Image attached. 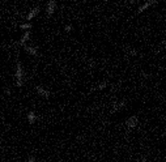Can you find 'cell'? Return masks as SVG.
Wrapping results in <instances>:
<instances>
[{"label": "cell", "instance_id": "1", "mask_svg": "<svg viewBox=\"0 0 166 162\" xmlns=\"http://www.w3.org/2000/svg\"><path fill=\"white\" fill-rule=\"evenodd\" d=\"M16 85L17 86L24 85V71H22L20 62H17V69H16Z\"/></svg>", "mask_w": 166, "mask_h": 162}, {"label": "cell", "instance_id": "2", "mask_svg": "<svg viewBox=\"0 0 166 162\" xmlns=\"http://www.w3.org/2000/svg\"><path fill=\"white\" fill-rule=\"evenodd\" d=\"M137 118L136 116H130V118L127 119V120H126V127H127L128 130H134V128H136L137 127Z\"/></svg>", "mask_w": 166, "mask_h": 162}, {"label": "cell", "instance_id": "3", "mask_svg": "<svg viewBox=\"0 0 166 162\" xmlns=\"http://www.w3.org/2000/svg\"><path fill=\"white\" fill-rule=\"evenodd\" d=\"M55 8H56V3H55L54 0L48 1V3H47V8H46V15H47V17H51V16L54 15V12H55Z\"/></svg>", "mask_w": 166, "mask_h": 162}, {"label": "cell", "instance_id": "4", "mask_svg": "<svg viewBox=\"0 0 166 162\" xmlns=\"http://www.w3.org/2000/svg\"><path fill=\"white\" fill-rule=\"evenodd\" d=\"M157 3V1H154V0H151V1H147V3H144L141 7H140L139 9H137V13H141V12H144L145 9H148L149 7H152V5H154V4Z\"/></svg>", "mask_w": 166, "mask_h": 162}, {"label": "cell", "instance_id": "5", "mask_svg": "<svg viewBox=\"0 0 166 162\" xmlns=\"http://www.w3.org/2000/svg\"><path fill=\"white\" fill-rule=\"evenodd\" d=\"M124 106H126V102H124V101H120V102L114 103L113 109H111V114H114V112L119 111V110H120V109H123V107H124Z\"/></svg>", "mask_w": 166, "mask_h": 162}, {"label": "cell", "instance_id": "6", "mask_svg": "<svg viewBox=\"0 0 166 162\" xmlns=\"http://www.w3.org/2000/svg\"><path fill=\"white\" fill-rule=\"evenodd\" d=\"M36 90L38 91V94H39V95H42L43 98H48V97H50V91L46 90V89H43L42 86H37Z\"/></svg>", "mask_w": 166, "mask_h": 162}, {"label": "cell", "instance_id": "7", "mask_svg": "<svg viewBox=\"0 0 166 162\" xmlns=\"http://www.w3.org/2000/svg\"><path fill=\"white\" fill-rule=\"evenodd\" d=\"M38 12H39V8H38V7H36V8H33L32 11L29 12V15L26 16V20H28V21H30L32 18H34L37 15H38Z\"/></svg>", "mask_w": 166, "mask_h": 162}, {"label": "cell", "instance_id": "8", "mask_svg": "<svg viewBox=\"0 0 166 162\" xmlns=\"http://www.w3.org/2000/svg\"><path fill=\"white\" fill-rule=\"evenodd\" d=\"M29 38H30V32H26L22 36V38L20 39V42H18V44H21V46H25V43H26L28 41H29Z\"/></svg>", "mask_w": 166, "mask_h": 162}, {"label": "cell", "instance_id": "9", "mask_svg": "<svg viewBox=\"0 0 166 162\" xmlns=\"http://www.w3.org/2000/svg\"><path fill=\"white\" fill-rule=\"evenodd\" d=\"M37 119H38V116H37V115L34 114L33 111H30L29 114H28V120H29L30 124H34L37 122Z\"/></svg>", "mask_w": 166, "mask_h": 162}, {"label": "cell", "instance_id": "10", "mask_svg": "<svg viewBox=\"0 0 166 162\" xmlns=\"http://www.w3.org/2000/svg\"><path fill=\"white\" fill-rule=\"evenodd\" d=\"M25 50H26L29 54H32L33 56H37V55H38V52H37V48L33 47V46H25Z\"/></svg>", "mask_w": 166, "mask_h": 162}, {"label": "cell", "instance_id": "11", "mask_svg": "<svg viewBox=\"0 0 166 162\" xmlns=\"http://www.w3.org/2000/svg\"><path fill=\"white\" fill-rule=\"evenodd\" d=\"M107 86V81H103V83H101L99 85L97 86V88H94L93 90H102V89H105Z\"/></svg>", "mask_w": 166, "mask_h": 162}, {"label": "cell", "instance_id": "12", "mask_svg": "<svg viewBox=\"0 0 166 162\" xmlns=\"http://www.w3.org/2000/svg\"><path fill=\"white\" fill-rule=\"evenodd\" d=\"M20 28L21 29H32V24H21Z\"/></svg>", "mask_w": 166, "mask_h": 162}, {"label": "cell", "instance_id": "13", "mask_svg": "<svg viewBox=\"0 0 166 162\" xmlns=\"http://www.w3.org/2000/svg\"><path fill=\"white\" fill-rule=\"evenodd\" d=\"M127 54H128V55H132V56H134V55H136L137 52L134 50V48H127Z\"/></svg>", "mask_w": 166, "mask_h": 162}, {"label": "cell", "instance_id": "14", "mask_svg": "<svg viewBox=\"0 0 166 162\" xmlns=\"http://www.w3.org/2000/svg\"><path fill=\"white\" fill-rule=\"evenodd\" d=\"M28 162H36V158H34L33 156H30V157H29V159H28Z\"/></svg>", "mask_w": 166, "mask_h": 162}, {"label": "cell", "instance_id": "15", "mask_svg": "<svg viewBox=\"0 0 166 162\" xmlns=\"http://www.w3.org/2000/svg\"><path fill=\"white\" fill-rule=\"evenodd\" d=\"M71 29H72V25H67L65 26V32H71Z\"/></svg>", "mask_w": 166, "mask_h": 162}, {"label": "cell", "instance_id": "16", "mask_svg": "<svg viewBox=\"0 0 166 162\" xmlns=\"http://www.w3.org/2000/svg\"><path fill=\"white\" fill-rule=\"evenodd\" d=\"M165 162H166V161H165Z\"/></svg>", "mask_w": 166, "mask_h": 162}]
</instances>
